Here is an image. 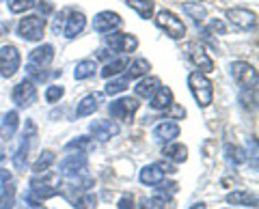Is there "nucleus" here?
<instances>
[{"instance_id": "nucleus-36", "label": "nucleus", "mask_w": 259, "mask_h": 209, "mask_svg": "<svg viewBox=\"0 0 259 209\" xmlns=\"http://www.w3.org/2000/svg\"><path fill=\"white\" fill-rule=\"evenodd\" d=\"M63 95H65V88L59 86V84H52V86H48V88H46V101H48V103L59 101Z\"/></svg>"}, {"instance_id": "nucleus-33", "label": "nucleus", "mask_w": 259, "mask_h": 209, "mask_svg": "<svg viewBox=\"0 0 259 209\" xmlns=\"http://www.w3.org/2000/svg\"><path fill=\"white\" fill-rule=\"evenodd\" d=\"M52 162H54V153H52V151H44V153L39 155L37 162L32 164V171H35V175H39V173L48 171V168L52 166Z\"/></svg>"}, {"instance_id": "nucleus-27", "label": "nucleus", "mask_w": 259, "mask_h": 209, "mask_svg": "<svg viewBox=\"0 0 259 209\" xmlns=\"http://www.w3.org/2000/svg\"><path fill=\"white\" fill-rule=\"evenodd\" d=\"M125 5L130 7V9H134L143 20L151 18V13H153V3L151 0H125Z\"/></svg>"}, {"instance_id": "nucleus-47", "label": "nucleus", "mask_w": 259, "mask_h": 209, "mask_svg": "<svg viewBox=\"0 0 259 209\" xmlns=\"http://www.w3.org/2000/svg\"><path fill=\"white\" fill-rule=\"evenodd\" d=\"M0 35H3V33H0Z\"/></svg>"}, {"instance_id": "nucleus-15", "label": "nucleus", "mask_w": 259, "mask_h": 209, "mask_svg": "<svg viewBox=\"0 0 259 209\" xmlns=\"http://www.w3.org/2000/svg\"><path fill=\"white\" fill-rule=\"evenodd\" d=\"M84 26H87V18H84V13H80V11H71V13H69V18H65L63 35L67 37V39H74V37H78L80 33H82Z\"/></svg>"}, {"instance_id": "nucleus-6", "label": "nucleus", "mask_w": 259, "mask_h": 209, "mask_svg": "<svg viewBox=\"0 0 259 209\" xmlns=\"http://www.w3.org/2000/svg\"><path fill=\"white\" fill-rule=\"evenodd\" d=\"M20 52L15 45H5L0 50V76L3 78H11L15 76V71L20 69Z\"/></svg>"}, {"instance_id": "nucleus-5", "label": "nucleus", "mask_w": 259, "mask_h": 209, "mask_svg": "<svg viewBox=\"0 0 259 209\" xmlns=\"http://www.w3.org/2000/svg\"><path fill=\"white\" fill-rule=\"evenodd\" d=\"M233 80L242 86V88H255L257 86V69L246 61H236L229 65Z\"/></svg>"}, {"instance_id": "nucleus-37", "label": "nucleus", "mask_w": 259, "mask_h": 209, "mask_svg": "<svg viewBox=\"0 0 259 209\" xmlns=\"http://www.w3.org/2000/svg\"><path fill=\"white\" fill-rule=\"evenodd\" d=\"M26 74L35 80V82H44L48 80V71L44 67H35V65H26Z\"/></svg>"}, {"instance_id": "nucleus-16", "label": "nucleus", "mask_w": 259, "mask_h": 209, "mask_svg": "<svg viewBox=\"0 0 259 209\" xmlns=\"http://www.w3.org/2000/svg\"><path fill=\"white\" fill-rule=\"evenodd\" d=\"M54 59V47L50 43H44L35 47L28 56V65H35V67H48Z\"/></svg>"}, {"instance_id": "nucleus-22", "label": "nucleus", "mask_w": 259, "mask_h": 209, "mask_svg": "<svg viewBox=\"0 0 259 209\" xmlns=\"http://www.w3.org/2000/svg\"><path fill=\"white\" fill-rule=\"evenodd\" d=\"M28 149H30V142H28V136L24 134L20 147L15 149V153H13V158H11L15 171H26V166H28Z\"/></svg>"}, {"instance_id": "nucleus-30", "label": "nucleus", "mask_w": 259, "mask_h": 209, "mask_svg": "<svg viewBox=\"0 0 259 209\" xmlns=\"http://www.w3.org/2000/svg\"><path fill=\"white\" fill-rule=\"evenodd\" d=\"M151 69L149 61L147 59H136L132 65L127 69V78H141V76H147V71Z\"/></svg>"}, {"instance_id": "nucleus-35", "label": "nucleus", "mask_w": 259, "mask_h": 209, "mask_svg": "<svg viewBox=\"0 0 259 209\" xmlns=\"http://www.w3.org/2000/svg\"><path fill=\"white\" fill-rule=\"evenodd\" d=\"M127 88V78H117V80H110V82L104 86V93L106 95H119Z\"/></svg>"}, {"instance_id": "nucleus-4", "label": "nucleus", "mask_w": 259, "mask_h": 209, "mask_svg": "<svg viewBox=\"0 0 259 209\" xmlns=\"http://www.w3.org/2000/svg\"><path fill=\"white\" fill-rule=\"evenodd\" d=\"M156 24H158V28H160V30H164V33L171 37V39H182V37L186 35L184 22L177 18L173 11L162 9V11L156 15Z\"/></svg>"}, {"instance_id": "nucleus-42", "label": "nucleus", "mask_w": 259, "mask_h": 209, "mask_svg": "<svg viewBox=\"0 0 259 209\" xmlns=\"http://www.w3.org/2000/svg\"><path fill=\"white\" fill-rule=\"evenodd\" d=\"M24 205H26V209H46L37 198H32V196H24Z\"/></svg>"}, {"instance_id": "nucleus-31", "label": "nucleus", "mask_w": 259, "mask_h": 209, "mask_svg": "<svg viewBox=\"0 0 259 209\" xmlns=\"http://www.w3.org/2000/svg\"><path fill=\"white\" fill-rule=\"evenodd\" d=\"M123 69H127V61L125 59H115L102 69V76L104 78H112V76H119Z\"/></svg>"}, {"instance_id": "nucleus-29", "label": "nucleus", "mask_w": 259, "mask_h": 209, "mask_svg": "<svg viewBox=\"0 0 259 209\" xmlns=\"http://www.w3.org/2000/svg\"><path fill=\"white\" fill-rule=\"evenodd\" d=\"M182 9H184V13L188 15V18H192L194 22H203L205 15H207V9H205L203 5H199V3H186Z\"/></svg>"}, {"instance_id": "nucleus-34", "label": "nucleus", "mask_w": 259, "mask_h": 209, "mask_svg": "<svg viewBox=\"0 0 259 209\" xmlns=\"http://www.w3.org/2000/svg\"><path fill=\"white\" fill-rule=\"evenodd\" d=\"M7 5H9L11 13H26L37 5V0H7Z\"/></svg>"}, {"instance_id": "nucleus-20", "label": "nucleus", "mask_w": 259, "mask_h": 209, "mask_svg": "<svg viewBox=\"0 0 259 209\" xmlns=\"http://www.w3.org/2000/svg\"><path fill=\"white\" fill-rule=\"evenodd\" d=\"M190 59L192 63L201 69V74H212L214 71V61L207 56V52L201 45H192L190 47Z\"/></svg>"}, {"instance_id": "nucleus-43", "label": "nucleus", "mask_w": 259, "mask_h": 209, "mask_svg": "<svg viewBox=\"0 0 259 209\" xmlns=\"http://www.w3.org/2000/svg\"><path fill=\"white\" fill-rule=\"evenodd\" d=\"M37 7H39V11H41V15H44V18H46V15H50V13L54 11V7H52L50 3H39Z\"/></svg>"}, {"instance_id": "nucleus-44", "label": "nucleus", "mask_w": 259, "mask_h": 209, "mask_svg": "<svg viewBox=\"0 0 259 209\" xmlns=\"http://www.w3.org/2000/svg\"><path fill=\"white\" fill-rule=\"evenodd\" d=\"M147 209H164V200H160V198H156V196H153Z\"/></svg>"}, {"instance_id": "nucleus-32", "label": "nucleus", "mask_w": 259, "mask_h": 209, "mask_svg": "<svg viewBox=\"0 0 259 209\" xmlns=\"http://www.w3.org/2000/svg\"><path fill=\"white\" fill-rule=\"evenodd\" d=\"M240 103L246 110H255L257 108V91L255 88H242L240 91Z\"/></svg>"}, {"instance_id": "nucleus-2", "label": "nucleus", "mask_w": 259, "mask_h": 209, "mask_svg": "<svg viewBox=\"0 0 259 209\" xmlns=\"http://www.w3.org/2000/svg\"><path fill=\"white\" fill-rule=\"evenodd\" d=\"M188 86H190L192 97L197 99V103L201 108H207L209 103H212V99H214V86L207 80L205 74H201V71H192V74L188 76Z\"/></svg>"}, {"instance_id": "nucleus-10", "label": "nucleus", "mask_w": 259, "mask_h": 209, "mask_svg": "<svg viewBox=\"0 0 259 209\" xmlns=\"http://www.w3.org/2000/svg\"><path fill=\"white\" fill-rule=\"evenodd\" d=\"M106 45L112 47L115 52H134L139 47V39L127 33H112L106 35Z\"/></svg>"}, {"instance_id": "nucleus-19", "label": "nucleus", "mask_w": 259, "mask_h": 209, "mask_svg": "<svg viewBox=\"0 0 259 209\" xmlns=\"http://www.w3.org/2000/svg\"><path fill=\"white\" fill-rule=\"evenodd\" d=\"M149 106L151 110H168L173 106V93L168 86H160L156 93L149 97Z\"/></svg>"}, {"instance_id": "nucleus-38", "label": "nucleus", "mask_w": 259, "mask_h": 209, "mask_svg": "<svg viewBox=\"0 0 259 209\" xmlns=\"http://www.w3.org/2000/svg\"><path fill=\"white\" fill-rule=\"evenodd\" d=\"M227 153H229V160H231L233 164H242L246 160L244 158V151L238 149V147H231V144H227Z\"/></svg>"}, {"instance_id": "nucleus-24", "label": "nucleus", "mask_w": 259, "mask_h": 209, "mask_svg": "<svg viewBox=\"0 0 259 209\" xmlns=\"http://www.w3.org/2000/svg\"><path fill=\"white\" fill-rule=\"evenodd\" d=\"M18 123H20L18 112H15V110L7 112L5 119H3V125H0V136H3V138H7V140H11L13 134H15V130H18Z\"/></svg>"}, {"instance_id": "nucleus-23", "label": "nucleus", "mask_w": 259, "mask_h": 209, "mask_svg": "<svg viewBox=\"0 0 259 209\" xmlns=\"http://www.w3.org/2000/svg\"><path fill=\"white\" fill-rule=\"evenodd\" d=\"M160 86H162V84H160V80H158V78H153V76H151V78H143L141 82L134 86V93L139 95V97H145V99H149L151 95L156 93Z\"/></svg>"}, {"instance_id": "nucleus-1", "label": "nucleus", "mask_w": 259, "mask_h": 209, "mask_svg": "<svg viewBox=\"0 0 259 209\" xmlns=\"http://www.w3.org/2000/svg\"><path fill=\"white\" fill-rule=\"evenodd\" d=\"M61 188V173H39L30 179V192L28 196L37 198V200H44V198H50L59 194Z\"/></svg>"}, {"instance_id": "nucleus-3", "label": "nucleus", "mask_w": 259, "mask_h": 209, "mask_svg": "<svg viewBox=\"0 0 259 209\" xmlns=\"http://www.w3.org/2000/svg\"><path fill=\"white\" fill-rule=\"evenodd\" d=\"M46 33V18L41 15H26L18 24V35L26 41H41Z\"/></svg>"}, {"instance_id": "nucleus-11", "label": "nucleus", "mask_w": 259, "mask_h": 209, "mask_svg": "<svg viewBox=\"0 0 259 209\" xmlns=\"http://www.w3.org/2000/svg\"><path fill=\"white\" fill-rule=\"evenodd\" d=\"M89 130H91L95 140L106 142V140L115 138V136L119 134V125L115 121H108V119H100V121H93L91 125H89Z\"/></svg>"}, {"instance_id": "nucleus-18", "label": "nucleus", "mask_w": 259, "mask_h": 209, "mask_svg": "<svg viewBox=\"0 0 259 209\" xmlns=\"http://www.w3.org/2000/svg\"><path fill=\"white\" fill-rule=\"evenodd\" d=\"M162 155H164V160H168V162H175V164H182L188 160V149L184 147L182 142H166L164 147H162Z\"/></svg>"}, {"instance_id": "nucleus-45", "label": "nucleus", "mask_w": 259, "mask_h": 209, "mask_svg": "<svg viewBox=\"0 0 259 209\" xmlns=\"http://www.w3.org/2000/svg\"><path fill=\"white\" fill-rule=\"evenodd\" d=\"M188 209H205V203H194V205H190Z\"/></svg>"}, {"instance_id": "nucleus-7", "label": "nucleus", "mask_w": 259, "mask_h": 209, "mask_svg": "<svg viewBox=\"0 0 259 209\" xmlns=\"http://www.w3.org/2000/svg\"><path fill=\"white\" fill-rule=\"evenodd\" d=\"M136 110H139V101L134 97H121V99H115L108 106V112L112 115V119H117V121H132Z\"/></svg>"}, {"instance_id": "nucleus-12", "label": "nucleus", "mask_w": 259, "mask_h": 209, "mask_svg": "<svg viewBox=\"0 0 259 209\" xmlns=\"http://www.w3.org/2000/svg\"><path fill=\"white\" fill-rule=\"evenodd\" d=\"M121 26V18L115 11H100L93 18V30L95 33H112Z\"/></svg>"}, {"instance_id": "nucleus-21", "label": "nucleus", "mask_w": 259, "mask_h": 209, "mask_svg": "<svg viewBox=\"0 0 259 209\" xmlns=\"http://www.w3.org/2000/svg\"><path fill=\"white\" fill-rule=\"evenodd\" d=\"M164 171L160 168V164H149V166H145L141 175H139V179L143 186H158V183L164 181Z\"/></svg>"}, {"instance_id": "nucleus-46", "label": "nucleus", "mask_w": 259, "mask_h": 209, "mask_svg": "<svg viewBox=\"0 0 259 209\" xmlns=\"http://www.w3.org/2000/svg\"><path fill=\"white\" fill-rule=\"evenodd\" d=\"M5 158H7V153H5V147H3V144H0V162H3Z\"/></svg>"}, {"instance_id": "nucleus-25", "label": "nucleus", "mask_w": 259, "mask_h": 209, "mask_svg": "<svg viewBox=\"0 0 259 209\" xmlns=\"http://www.w3.org/2000/svg\"><path fill=\"white\" fill-rule=\"evenodd\" d=\"M100 106V95H87L84 99H80V103L76 106V117H89L93 115Z\"/></svg>"}, {"instance_id": "nucleus-8", "label": "nucleus", "mask_w": 259, "mask_h": 209, "mask_svg": "<svg viewBox=\"0 0 259 209\" xmlns=\"http://www.w3.org/2000/svg\"><path fill=\"white\" fill-rule=\"evenodd\" d=\"M13 101L18 108H28L37 101V88L32 84V80H22L20 84L13 88Z\"/></svg>"}, {"instance_id": "nucleus-40", "label": "nucleus", "mask_w": 259, "mask_h": 209, "mask_svg": "<svg viewBox=\"0 0 259 209\" xmlns=\"http://www.w3.org/2000/svg\"><path fill=\"white\" fill-rule=\"evenodd\" d=\"M61 28H65V13H59V15H56V20H54V26H52L54 35H61Z\"/></svg>"}, {"instance_id": "nucleus-26", "label": "nucleus", "mask_w": 259, "mask_h": 209, "mask_svg": "<svg viewBox=\"0 0 259 209\" xmlns=\"http://www.w3.org/2000/svg\"><path fill=\"white\" fill-rule=\"evenodd\" d=\"M65 149H67V151L78 149L80 153H91V151L95 149V140H93V138H89V136H78V138L69 140L67 144H65Z\"/></svg>"}, {"instance_id": "nucleus-41", "label": "nucleus", "mask_w": 259, "mask_h": 209, "mask_svg": "<svg viewBox=\"0 0 259 209\" xmlns=\"http://www.w3.org/2000/svg\"><path fill=\"white\" fill-rule=\"evenodd\" d=\"M117 207H119V209H132V207H134V198H132V196H127V194H125V196H121V198H119V203H117Z\"/></svg>"}, {"instance_id": "nucleus-14", "label": "nucleus", "mask_w": 259, "mask_h": 209, "mask_svg": "<svg viewBox=\"0 0 259 209\" xmlns=\"http://www.w3.org/2000/svg\"><path fill=\"white\" fill-rule=\"evenodd\" d=\"M177 136H180V125L173 121H162L153 127V140L156 142H162V144L173 142Z\"/></svg>"}, {"instance_id": "nucleus-17", "label": "nucleus", "mask_w": 259, "mask_h": 209, "mask_svg": "<svg viewBox=\"0 0 259 209\" xmlns=\"http://www.w3.org/2000/svg\"><path fill=\"white\" fill-rule=\"evenodd\" d=\"M225 200L233 207H257V194L248 190H233L227 194Z\"/></svg>"}, {"instance_id": "nucleus-9", "label": "nucleus", "mask_w": 259, "mask_h": 209, "mask_svg": "<svg viewBox=\"0 0 259 209\" xmlns=\"http://www.w3.org/2000/svg\"><path fill=\"white\" fill-rule=\"evenodd\" d=\"M227 18H229V22L236 26L238 30H250L257 26V15L253 11L248 9H229L227 11Z\"/></svg>"}, {"instance_id": "nucleus-28", "label": "nucleus", "mask_w": 259, "mask_h": 209, "mask_svg": "<svg viewBox=\"0 0 259 209\" xmlns=\"http://www.w3.org/2000/svg\"><path fill=\"white\" fill-rule=\"evenodd\" d=\"M95 69H97V63L95 61H80L76 69H74V78L76 80H87L95 76Z\"/></svg>"}, {"instance_id": "nucleus-39", "label": "nucleus", "mask_w": 259, "mask_h": 209, "mask_svg": "<svg viewBox=\"0 0 259 209\" xmlns=\"http://www.w3.org/2000/svg\"><path fill=\"white\" fill-rule=\"evenodd\" d=\"M207 33H216V35H225L227 33V26L223 20H209L207 24Z\"/></svg>"}, {"instance_id": "nucleus-13", "label": "nucleus", "mask_w": 259, "mask_h": 209, "mask_svg": "<svg viewBox=\"0 0 259 209\" xmlns=\"http://www.w3.org/2000/svg\"><path fill=\"white\" fill-rule=\"evenodd\" d=\"M87 171V155L84 153H74V155H67L61 160V175L65 177H71V175H78Z\"/></svg>"}]
</instances>
